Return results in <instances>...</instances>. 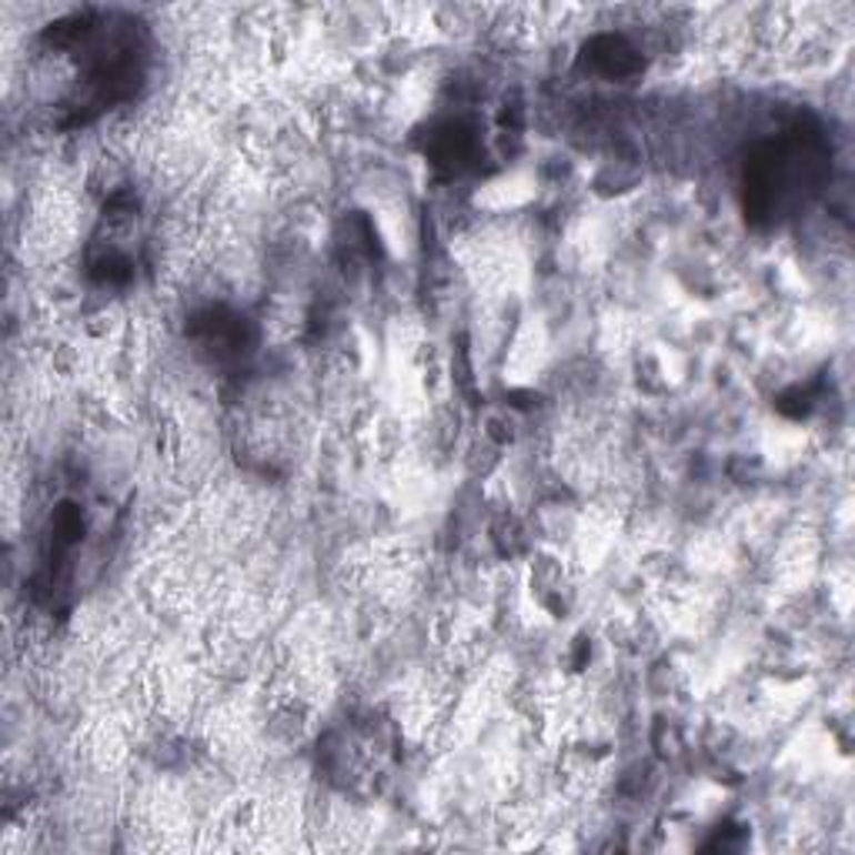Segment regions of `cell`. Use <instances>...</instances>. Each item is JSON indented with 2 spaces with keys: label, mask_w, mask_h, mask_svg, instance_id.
<instances>
[{
  "label": "cell",
  "mask_w": 855,
  "mask_h": 855,
  "mask_svg": "<svg viewBox=\"0 0 855 855\" xmlns=\"http://www.w3.org/2000/svg\"><path fill=\"white\" fill-rule=\"evenodd\" d=\"M525 585H529L532 605L542 615L562 622V618H569L575 612V602H579L575 575H572V565L559 552H552V549L532 552V559H529V582Z\"/></svg>",
  "instance_id": "cell-1"
},
{
  "label": "cell",
  "mask_w": 855,
  "mask_h": 855,
  "mask_svg": "<svg viewBox=\"0 0 855 855\" xmlns=\"http://www.w3.org/2000/svg\"><path fill=\"white\" fill-rule=\"evenodd\" d=\"M482 439L489 442V445H495V449H512L515 442H519V414L512 411V408H495V411H489L485 414V421H482Z\"/></svg>",
  "instance_id": "cell-3"
},
{
  "label": "cell",
  "mask_w": 855,
  "mask_h": 855,
  "mask_svg": "<svg viewBox=\"0 0 855 855\" xmlns=\"http://www.w3.org/2000/svg\"><path fill=\"white\" fill-rule=\"evenodd\" d=\"M642 184V171L628 161H605L595 174H592V191L602 201H618L625 194H632Z\"/></svg>",
  "instance_id": "cell-2"
}]
</instances>
